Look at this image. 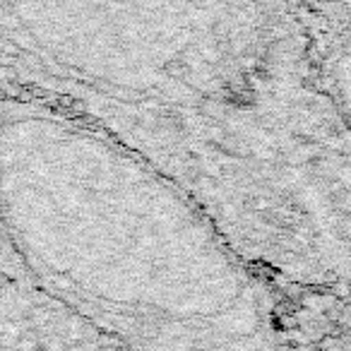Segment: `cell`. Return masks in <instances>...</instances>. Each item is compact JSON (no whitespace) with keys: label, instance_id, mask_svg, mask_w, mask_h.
Segmentation results:
<instances>
[{"label":"cell","instance_id":"cell-1","mask_svg":"<svg viewBox=\"0 0 351 351\" xmlns=\"http://www.w3.org/2000/svg\"><path fill=\"white\" fill-rule=\"evenodd\" d=\"M0 65L94 106L236 123L293 65V17L287 0H0Z\"/></svg>","mask_w":351,"mask_h":351}]
</instances>
